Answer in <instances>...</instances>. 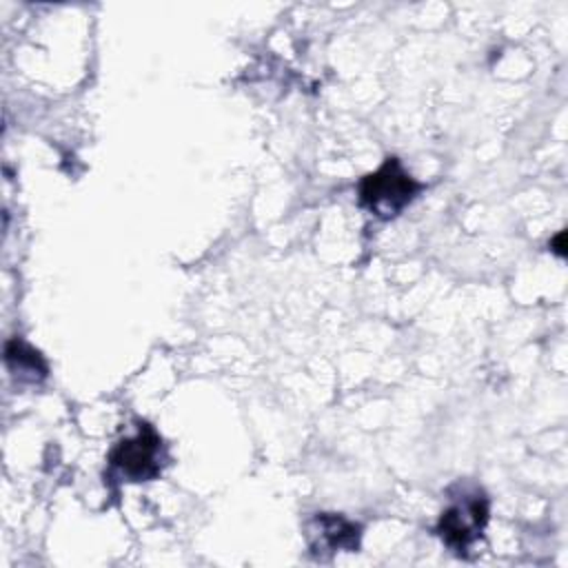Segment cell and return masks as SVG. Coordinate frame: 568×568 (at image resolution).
I'll return each mask as SVG.
<instances>
[{
    "label": "cell",
    "mask_w": 568,
    "mask_h": 568,
    "mask_svg": "<svg viewBox=\"0 0 568 568\" xmlns=\"http://www.w3.org/2000/svg\"><path fill=\"white\" fill-rule=\"evenodd\" d=\"M419 189L422 184L410 178L395 155H390L377 171L362 178L357 193L364 209L382 220H390L413 202Z\"/></svg>",
    "instance_id": "6da1fadb"
},
{
    "label": "cell",
    "mask_w": 568,
    "mask_h": 568,
    "mask_svg": "<svg viewBox=\"0 0 568 568\" xmlns=\"http://www.w3.org/2000/svg\"><path fill=\"white\" fill-rule=\"evenodd\" d=\"M164 462V444L158 430L140 422L138 433L133 437H124L109 453L111 473H115L122 481H149L162 473Z\"/></svg>",
    "instance_id": "7a4b0ae2"
},
{
    "label": "cell",
    "mask_w": 568,
    "mask_h": 568,
    "mask_svg": "<svg viewBox=\"0 0 568 568\" xmlns=\"http://www.w3.org/2000/svg\"><path fill=\"white\" fill-rule=\"evenodd\" d=\"M488 524V499L484 493H462L439 517L435 532L459 557H468V550L481 539Z\"/></svg>",
    "instance_id": "3957f363"
},
{
    "label": "cell",
    "mask_w": 568,
    "mask_h": 568,
    "mask_svg": "<svg viewBox=\"0 0 568 568\" xmlns=\"http://www.w3.org/2000/svg\"><path fill=\"white\" fill-rule=\"evenodd\" d=\"M304 537L313 557L328 559L335 552L357 550L362 528L337 513H317L306 521Z\"/></svg>",
    "instance_id": "277c9868"
},
{
    "label": "cell",
    "mask_w": 568,
    "mask_h": 568,
    "mask_svg": "<svg viewBox=\"0 0 568 568\" xmlns=\"http://www.w3.org/2000/svg\"><path fill=\"white\" fill-rule=\"evenodd\" d=\"M4 362L11 371L13 377H18L20 382H29V384H38L47 377L49 368L47 362L42 359V355L38 351H33L29 344H24L22 339H9L4 346Z\"/></svg>",
    "instance_id": "5b68a950"
}]
</instances>
